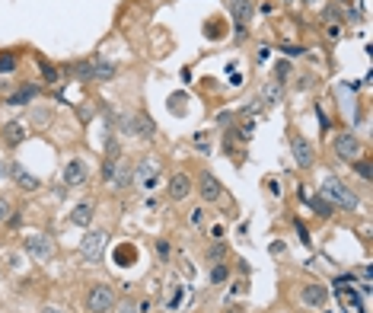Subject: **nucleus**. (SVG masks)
I'll return each instance as SVG.
<instances>
[{
    "instance_id": "1",
    "label": "nucleus",
    "mask_w": 373,
    "mask_h": 313,
    "mask_svg": "<svg viewBox=\"0 0 373 313\" xmlns=\"http://www.w3.org/2000/svg\"><path fill=\"white\" fill-rule=\"evenodd\" d=\"M320 195L338 211H357V205H361V199H357L338 176H325V179L320 182Z\"/></svg>"
},
{
    "instance_id": "2",
    "label": "nucleus",
    "mask_w": 373,
    "mask_h": 313,
    "mask_svg": "<svg viewBox=\"0 0 373 313\" xmlns=\"http://www.w3.org/2000/svg\"><path fill=\"white\" fill-rule=\"evenodd\" d=\"M103 179L108 182V189H112V192H128V189L134 186L131 163H125L121 156H108L106 167H103Z\"/></svg>"
},
{
    "instance_id": "3",
    "label": "nucleus",
    "mask_w": 373,
    "mask_h": 313,
    "mask_svg": "<svg viewBox=\"0 0 373 313\" xmlns=\"http://www.w3.org/2000/svg\"><path fill=\"white\" fill-rule=\"evenodd\" d=\"M160 173H163L160 156H140V160L131 167V179H134V186H140V189H153V186H157Z\"/></svg>"
},
{
    "instance_id": "4",
    "label": "nucleus",
    "mask_w": 373,
    "mask_h": 313,
    "mask_svg": "<svg viewBox=\"0 0 373 313\" xmlns=\"http://www.w3.org/2000/svg\"><path fill=\"white\" fill-rule=\"evenodd\" d=\"M332 151H335L338 160L354 163V160H361L364 156V144H361V138H357L354 131H342L335 138V144H332Z\"/></svg>"
},
{
    "instance_id": "5",
    "label": "nucleus",
    "mask_w": 373,
    "mask_h": 313,
    "mask_svg": "<svg viewBox=\"0 0 373 313\" xmlns=\"http://www.w3.org/2000/svg\"><path fill=\"white\" fill-rule=\"evenodd\" d=\"M23 249H26V253H29L36 262H48V259H54V240H51L48 234H26Z\"/></svg>"
},
{
    "instance_id": "6",
    "label": "nucleus",
    "mask_w": 373,
    "mask_h": 313,
    "mask_svg": "<svg viewBox=\"0 0 373 313\" xmlns=\"http://www.w3.org/2000/svg\"><path fill=\"white\" fill-rule=\"evenodd\" d=\"M106 243H108V234H106V230H90V234H83V240H80V256H83L86 262L103 259Z\"/></svg>"
},
{
    "instance_id": "7",
    "label": "nucleus",
    "mask_w": 373,
    "mask_h": 313,
    "mask_svg": "<svg viewBox=\"0 0 373 313\" xmlns=\"http://www.w3.org/2000/svg\"><path fill=\"white\" fill-rule=\"evenodd\" d=\"M115 307V291L108 284H93L86 291V310L90 313H108Z\"/></svg>"
},
{
    "instance_id": "8",
    "label": "nucleus",
    "mask_w": 373,
    "mask_h": 313,
    "mask_svg": "<svg viewBox=\"0 0 373 313\" xmlns=\"http://www.w3.org/2000/svg\"><path fill=\"white\" fill-rule=\"evenodd\" d=\"M290 151H294V163L300 169H310L316 163V151H313V144H310L303 134H290Z\"/></svg>"
},
{
    "instance_id": "9",
    "label": "nucleus",
    "mask_w": 373,
    "mask_h": 313,
    "mask_svg": "<svg viewBox=\"0 0 373 313\" xmlns=\"http://www.w3.org/2000/svg\"><path fill=\"white\" fill-rule=\"evenodd\" d=\"M192 189H195L192 176L188 173H173V179H169V186H166V195H169V202H185L188 195H192Z\"/></svg>"
},
{
    "instance_id": "10",
    "label": "nucleus",
    "mask_w": 373,
    "mask_h": 313,
    "mask_svg": "<svg viewBox=\"0 0 373 313\" xmlns=\"http://www.w3.org/2000/svg\"><path fill=\"white\" fill-rule=\"evenodd\" d=\"M300 301L313 310H322L325 304H329V291H325V284H303Z\"/></svg>"
},
{
    "instance_id": "11",
    "label": "nucleus",
    "mask_w": 373,
    "mask_h": 313,
    "mask_svg": "<svg viewBox=\"0 0 373 313\" xmlns=\"http://www.w3.org/2000/svg\"><path fill=\"white\" fill-rule=\"evenodd\" d=\"M10 176H13V182H16L23 192H36V189L42 186V179H39V176H32L29 169L19 167V163H13V167H10Z\"/></svg>"
},
{
    "instance_id": "12",
    "label": "nucleus",
    "mask_w": 373,
    "mask_h": 313,
    "mask_svg": "<svg viewBox=\"0 0 373 313\" xmlns=\"http://www.w3.org/2000/svg\"><path fill=\"white\" fill-rule=\"evenodd\" d=\"M198 195L205 202H217L223 195V189H220V182H217L214 173H201L198 176Z\"/></svg>"
},
{
    "instance_id": "13",
    "label": "nucleus",
    "mask_w": 373,
    "mask_h": 313,
    "mask_svg": "<svg viewBox=\"0 0 373 313\" xmlns=\"http://www.w3.org/2000/svg\"><path fill=\"white\" fill-rule=\"evenodd\" d=\"M233 16H236V26L240 32L249 26V19L255 16V0H233Z\"/></svg>"
},
{
    "instance_id": "14",
    "label": "nucleus",
    "mask_w": 373,
    "mask_h": 313,
    "mask_svg": "<svg viewBox=\"0 0 373 313\" xmlns=\"http://www.w3.org/2000/svg\"><path fill=\"white\" fill-rule=\"evenodd\" d=\"M64 182H67L71 189L83 186V182H86V167H83V163H80V160H71V163H67V167H64Z\"/></svg>"
},
{
    "instance_id": "15",
    "label": "nucleus",
    "mask_w": 373,
    "mask_h": 313,
    "mask_svg": "<svg viewBox=\"0 0 373 313\" xmlns=\"http://www.w3.org/2000/svg\"><path fill=\"white\" fill-rule=\"evenodd\" d=\"M0 138H4L6 147H19L23 144V138H26V128L19 125V121H6L4 131H0Z\"/></svg>"
},
{
    "instance_id": "16",
    "label": "nucleus",
    "mask_w": 373,
    "mask_h": 313,
    "mask_svg": "<svg viewBox=\"0 0 373 313\" xmlns=\"http://www.w3.org/2000/svg\"><path fill=\"white\" fill-rule=\"evenodd\" d=\"M125 125L134 128V134H140V138H153V134H157V125H153L147 115H134V119H128Z\"/></svg>"
},
{
    "instance_id": "17",
    "label": "nucleus",
    "mask_w": 373,
    "mask_h": 313,
    "mask_svg": "<svg viewBox=\"0 0 373 313\" xmlns=\"http://www.w3.org/2000/svg\"><path fill=\"white\" fill-rule=\"evenodd\" d=\"M284 99V84L281 80H268L265 86H262V103L265 106H277Z\"/></svg>"
},
{
    "instance_id": "18",
    "label": "nucleus",
    "mask_w": 373,
    "mask_h": 313,
    "mask_svg": "<svg viewBox=\"0 0 373 313\" xmlns=\"http://www.w3.org/2000/svg\"><path fill=\"white\" fill-rule=\"evenodd\" d=\"M67 221H71L73 227H86V224L93 221V205H90V202H80V205L71 211V217H67Z\"/></svg>"
},
{
    "instance_id": "19",
    "label": "nucleus",
    "mask_w": 373,
    "mask_h": 313,
    "mask_svg": "<svg viewBox=\"0 0 373 313\" xmlns=\"http://www.w3.org/2000/svg\"><path fill=\"white\" fill-rule=\"evenodd\" d=\"M338 301H342L344 313H364V304H361V297H357L354 291H348V288H338Z\"/></svg>"
},
{
    "instance_id": "20",
    "label": "nucleus",
    "mask_w": 373,
    "mask_h": 313,
    "mask_svg": "<svg viewBox=\"0 0 373 313\" xmlns=\"http://www.w3.org/2000/svg\"><path fill=\"white\" fill-rule=\"evenodd\" d=\"M90 74H93V80H112L115 77V64H108V61H93Z\"/></svg>"
},
{
    "instance_id": "21",
    "label": "nucleus",
    "mask_w": 373,
    "mask_h": 313,
    "mask_svg": "<svg viewBox=\"0 0 373 313\" xmlns=\"http://www.w3.org/2000/svg\"><path fill=\"white\" fill-rule=\"evenodd\" d=\"M310 205H313V211H316V214H320V217H329V214H332V211H335V208H332V205H329V202H325V199H322V195H316V199H313V202H310Z\"/></svg>"
},
{
    "instance_id": "22",
    "label": "nucleus",
    "mask_w": 373,
    "mask_h": 313,
    "mask_svg": "<svg viewBox=\"0 0 373 313\" xmlns=\"http://www.w3.org/2000/svg\"><path fill=\"white\" fill-rule=\"evenodd\" d=\"M13 67H16V54H10V51H0V74L13 71Z\"/></svg>"
},
{
    "instance_id": "23",
    "label": "nucleus",
    "mask_w": 373,
    "mask_h": 313,
    "mask_svg": "<svg viewBox=\"0 0 373 313\" xmlns=\"http://www.w3.org/2000/svg\"><path fill=\"white\" fill-rule=\"evenodd\" d=\"M32 121H36V125H48V121H51V109H32Z\"/></svg>"
},
{
    "instance_id": "24",
    "label": "nucleus",
    "mask_w": 373,
    "mask_h": 313,
    "mask_svg": "<svg viewBox=\"0 0 373 313\" xmlns=\"http://www.w3.org/2000/svg\"><path fill=\"white\" fill-rule=\"evenodd\" d=\"M32 96H36V90H23V93H16V96H10V106H23V103H29Z\"/></svg>"
},
{
    "instance_id": "25",
    "label": "nucleus",
    "mask_w": 373,
    "mask_h": 313,
    "mask_svg": "<svg viewBox=\"0 0 373 313\" xmlns=\"http://www.w3.org/2000/svg\"><path fill=\"white\" fill-rule=\"evenodd\" d=\"M211 282H214V284L227 282V265H214V272H211Z\"/></svg>"
},
{
    "instance_id": "26",
    "label": "nucleus",
    "mask_w": 373,
    "mask_h": 313,
    "mask_svg": "<svg viewBox=\"0 0 373 313\" xmlns=\"http://www.w3.org/2000/svg\"><path fill=\"white\" fill-rule=\"evenodd\" d=\"M354 169L364 176V179H370V163L364 160V156H361V160H354Z\"/></svg>"
},
{
    "instance_id": "27",
    "label": "nucleus",
    "mask_w": 373,
    "mask_h": 313,
    "mask_svg": "<svg viewBox=\"0 0 373 313\" xmlns=\"http://www.w3.org/2000/svg\"><path fill=\"white\" fill-rule=\"evenodd\" d=\"M6 217H10V202H6L4 195H0V224H4Z\"/></svg>"
},
{
    "instance_id": "28",
    "label": "nucleus",
    "mask_w": 373,
    "mask_h": 313,
    "mask_svg": "<svg viewBox=\"0 0 373 313\" xmlns=\"http://www.w3.org/2000/svg\"><path fill=\"white\" fill-rule=\"evenodd\" d=\"M42 74H45L48 80H54V67H51V64H45V61H42Z\"/></svg>"
},
{
    "instance_id": "29",
    "label": "nucleus",
    "mask_w": 373,
    "mask_h": 313,
    "mask_svg": "<svg viewBox=\"0 0 373 313\" xmlns=\"http://www.w3.org/2000/svg\"><path fill=\"white\" fill-rule=\"evenodd\" d=\"M201 221H205V211H192V224H201Z\"/></svg>"
},
{
    "instance_id": "30",
    "label": "nucleus",
    "mask_w": 373,
    "mask_h": 313,
    "mask_svg": "<svg viewBox=\"0 0 373 313\" xmlns=\"http://www.w3.org/2000/svg\"><path fill=\"white\" fill-rule=\"evenodd\" d=\"M220 256H223V249H220V247H214V249H211V259H214V262H220Z\"/></svg>"
},
{
    "instance_id": "31",
    "label": "nucleus",
    "mask_w": 373,
    "mask_h": 313,
    "mask_svg": "<svg viewBox=\"0 0 373 313\" xmlns=\"http://www.w3.org/2000/svg\"><path fill=\"white\" fill-rule=\"evenodd\" d=\"M118 313H134V304L131 301H125V304H121V310Z\"/></svg>"
},
{
    "instance_id": "32",
    "label": "nucleus",
    "mask_w": 373,
    "mask_h": 313,
    "mask_svg": "<svg viewBox=\"0 0 373 313\" xmlns=\"http://www.w3.org/2000/svg\"><path fill=\"white\" fill-rule=\"evenodd\" d=\"M303 4H310V6H316V4H320V0H303Z\"/></svg>"
},
{
    "instance_id": "33",
    "label": "nucleus",
    "mask_w": 373,
    "mask_h": 313,
    "mask_svg": "<svg viewBox=\"0 0 373 313\" xmlns=\"http://www.w3.org/2000/svg\"><path fill=\"white\" fill-rule=\"evenodd\" d=\"M45 313H58V310H45Z\"/></svg>"
}]
</instances>
